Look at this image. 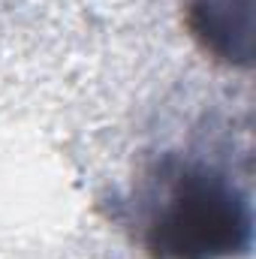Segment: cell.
<instances>
[{
    "label": "cell",
    "instance_id": "7a4b0ae2",
    "mask_svg": "<svg viewBox=\"0 0 256 259\" xmlns=\"http://www.w3.org/2000/svg\"><path fill=\"white\" fill-rule=\"evenodd\" d=\"M193 39L229 66H250L253 55V0H184Z\"/></svg>",
    "mask_w": 256,
    "mask_h": 259
},
{
    "label": "cell",
    "instance_id": "6da1fadb",
    "mask_svg": "<svg viewBox=\"0 0 256 259\" xmlns=\"http://www.w3.org/2000/svg\"><path fill=\"white\" fill-rule=\"evenodd\" d=\"M247 193L217 166L169 157L151 178L142 241L154 259H229L250 250Z\"/></svg>",
    "mask_w": 256,
    "mask_h": 259
}]
</instances>
